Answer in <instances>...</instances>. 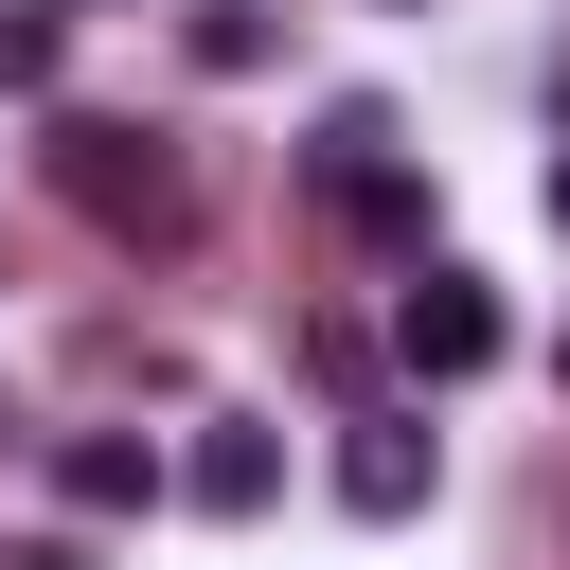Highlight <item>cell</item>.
<instances>
[{
  "mask_svg": "<svg viewBox=\"0 0 570 570\" xmlns=\"http://www.w3.org/2000/svg\"><path fill=\"white\" fill-rule=\"evenodd\" d=\"M36 178H53L89 232H125V249H178V232H196L178 142H160V125H125V107H53V125H36Z\"/></svg>",
  "mask_w": 570,
  "mask_h": 570,
  "instance_id": "obj_1",
  "label": "cell"
},
{
  "mask_svg": "<svg viewBox=\"0 0 570 570\" xmlns=\"http://www.w3.org/2000/svg\"><path fill=\"white\" fill-rule=\"evenodd\" d=\"M499 338H517V321H499V285H481V267H445V249H428V285H410V303H392V356H410V374H428V392H463V374H499Z\"/></svg>",
  "mask_w": 570,
  "mask_h": 570,
  "instance_id": "obj_2",
  "label": "cell"
},
{
  "mask_svg": "<svg viewBox=\"0 0 570 570\" xmlns=\"http://www.w3.org/2000/svg\"><path fill=\"white\" fill-rule=\"evenodd\" d=\"M428 481H445L428 410H356V428H338V499H356V517H428Z\"/></svg>",
  "mask_w": 570,
  "mask_h": 570,
  "instance_id": "obj_3",
  "label": "cell"
},
{
  "mask_svg": "<svg viewBox=\"0 0 570 570\" xmlns=\"http://www.w3.org/2000/svg\"><path fill=\"white\" fill-rule=\"evenodd\" d=\"M178 499H196V517H267V499H285V428H249V410H214V428L178 445Z\"/></svg>",
  "mask_w": 570,
  "mask_h": 570,
  "instance_id": "obj_4",
  "label": "cell"
},
{
  "mask_svg": "<svg viewBox=\"0 0 570 570\" xmlns=\"http://www.w3.org/2000/svg\"><path fill=\"white\" fill-rule=\"evenodd\" d=\"M160 481H178V463H160L142 428H71V445H53V499H71V517H160Z\"/></svg>",
  "mask_w": 570,
  "mask_h": 570,
  "instance_id": "obj_5",
  "label": "cell"
},
{
  "mask_svg": "<svg viewBox=\"0 0 570 570\" xmlns=\"http://www.w3.org/2000/svg\"><path fill=\"white\" fill-rule=\"evenodd\" d=\"M321 214H338L356 249H428V178H410V160H356V178H338Z\"/></svg>",
  "mask_w": 570,
  "mask_h": 570,
  "instance_id": "obj_6",
  "label": "cell"
},
{
  "mask_svg": "<svg viewBox=\"0 0 570 570\" xmlns=\"http://www.w3.org/2000/svg\"><path fill=\"white\" fill-rule=\"evenodd\" d=\"M178 53H196V71H267V53H285V18H267V0H196V18H178Z\"/></svg>",
  "mask_w": 570,
  "mask_h": 570,
  "instance_id": "obj_7",
  "label": "cell"
},
{
  "mask_svg": "<svg viewBox=\"0 0 570 570\" xmlns=\"http://www.w3.org/2000/svg\"><path fill=\"white\" fill-rule=\"evenodd\" d=\"M53 71H71V0H0V89L36 107Z\"/></svg>",
  "mask_w": 570,
  "mask_h": 570,
  "instance_id": "obj_8",
  "label": "cell"
},
{
  "mask_svg": "<svg viewBox=\"0 0 570 570\" xmlns=\"http://www.w3.org/2000/svg\"><path fill=\"white\" fill-rule=\"evenodd\" d=\"M356 160H392V107H374V89H338V107H321V142H303V178H321V196H338V178H356Z\"/></svg>",
  "mask_w": 570,
  "mask_h": 570,
  "instance_id": "obj_9",
  "label": "cell"
},
{
  "mask_svg": "<svg viewBox=\"0 0 570 570\" xmlns=\"http://www.w3.org/2000/svg\"><path fill=\"white\" fill-rule=\"evenodd\" d=\"M0 570H89V552H71V534H18V552H0Z\"/></svg>",
  "mask_w": 570,
  "mask_h": 570,
  "instance_id": "obj_10",
  "label": "cell"
},
{
  "mask_svg": "<svg viewBox=\"0 0 570 570\" xmlns=\"http://www.w3.org/2000/svg\"><path fill=\"white\" fill-rule=\"evenodd\" d=\"M552 232H570V160H552Z\"/></svg>",
  "mask_w": 570,
  "mask_h": 570,
  "instance_id": "obj_11",
  "label": "cell"
},
{
  "mask_svg": "<svg viewBox=\"0 0 570 570\" xmlns=\"http://www.w3.org/2000/svg\"><path fill=\"white\" fill-rule=\"evenodd\" d=\"M552 374H570V338H552Z\"/></svg>",
  "mask_w": 570,
  "mask_h": 570,
  "instance_id": "obj_12",
  "label": "cell"
}]
</instances>
